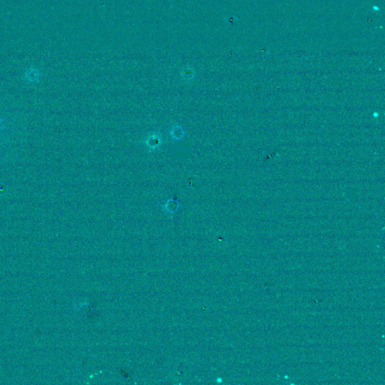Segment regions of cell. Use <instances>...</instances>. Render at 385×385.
<instances>
[{
    "label": "cell",
    "instance_id": "obj_1",
    "mask_svg": "<svg viewBox=\"0 0 385 385\" xmlns=\"http://www.w3.org/2000/svg\"><path fill=\"white\" fill-rule=\"evenodd\" d=\"M163 136L160 132H152L147 136L144 144L150 151H154L158 149L163 144Z\"/></svg>",
    "mask_w": 385,
    "mask_h": 385
},
{
    "label": "cell",
    "instance_id": "obj_2",
    "mask_svg": "<svg viewBox=\"0 0 385 385\" xmlns=\"http://www.w3.org/2000/svg\"><path fill=\"white\" fill-rule=\"evenodd\" d=\"M179 206L180 205L178 200H175V199H169V200L166 202L163 208L165 212H168L169 214H172L174 212H177Z\"/></svg>",
    "mask_w": 385,
    "mask_h": 385
},
{
    "label": "cell",
    "instance_id": "obj_4",
    "mask_svg": "<svg viewBox=\"0 0 385 385\" xmlns=\"http://www.w3.org/2000/svg\"><path fill=\"white\" fill-rule=\"evenodd\" d=\"M2 128V127H0V129Z\"/></svg>",
    "mask_w": 385,
    "mask_h": 385
},
{
    "label": "cell",
    "instance_id": "obj_3",
    "mask_svg": "<svg viewBox=\"0 0 385 385\" xmlns=\"http://www.w3.org/2000/svg\"><path fill=\"white\" fill-rule=\"evenodd\" d=\"M169 135L172 139L175 140H180L182 139L184 136V130L183 127L180 125L172 126V128L169 130Z\"/></svg>",
    "mask_w": 385,
    "mask_h": 385
}]
</instances>
